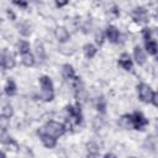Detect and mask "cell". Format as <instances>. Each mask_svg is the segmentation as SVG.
<instances>
[{"instance_id":"6da1fadb","label":"cell","mask_w":158,"mask_h":158,"mask_svg":"<svg viewBox=\"0 0 158 158\" xmlns=\"http://www.w3.org/2000/svg\"><path fill=\"white\" fill-rule=\"evenodd\" d=\"M137 94H138V98L142 102H146V104H152L153 106H157L158 102H157V94L156 91L146 83H139L137 85Z\"/></svg>"},{"instance_id":"7a4b0ae2","label":"cell","mask_w":158,"mask_h":158,"mask_svg":"<svg viewBox=\"0 0 158 158\" xmlns=\"http://www.w3.org/2000/svg\"><path fill=\"white\" fill-rule=\"evenodd\" d=\"M40 81V86H41V94L40 98L43 101H52L54 99V86H53V81L51 80V78L48 75H42L38 79Z\"/></svg>"},{"instance_id":"3957f363","label":"cell","mask_w":158,"mask_h":158,"mask_svg":"<svg viewBox=\"0 0 158 158\" xmlns=\"http://www.w3.org/2000/svg\"><path fill=\"white\" fill-rule=\"evenodd\" d=\"M41 130L44 131L46 133L56 137V138H59L60 136H63L67 132L64 123H60V122H57V121H53V120L47 121Z\"/></svg>"},{"instance_id":"277c9868","label":"cell","mask_w":158,"mask_h":158,"mask_svg":"<svg viewBox=\"0 0 158 158\" xmlns=\"http://www.w3.org/2000/svg\"><path fill=\"white\" fill-rule=\"evenodd\" d=\"M65 112H67V120H69L73 125H81L83 122V114H81V109H80V104L77 102L75 106L73 105H67L64 107Z\"/></svg>"},{"instance_id":"5b68a950","label":"cell","mask_w":158,"mask_h":158,"mask_svg":"<svg viewBox=\"0 0 158 158\" xmlns=\"http://www.w3.org/2000/svg\"><path fill=\"white\" fill-rule=\"evenodd\" d=\"M130 115H131V125H132L133 130L142 131L146 126H148L149 121H148V118H146V116L141 111H135Z\"/></svg>"},{"instance_id":"8992f818","label":"cell","mask_w":158,"mask_h":158,"mask_svg":"<svg viewBox=\"0 0 158 158\" xmlns=\"http://www.w3.org/2000/svg\"><path fill=\"white\" fill-rule=\"evenodd\" d=\"M131 17L133 20V22L138 23V25H144L148 22V11L143 7V6H137L132 10L131 12Z\"/></svg>"},{"instance_id":"52a82bcc","label":"cell","mask_w":158,"mask_h":158,"mask_svg":"<svg viewBox=\"0 0 158 158\" xmlns=\"http://www.w3.org/2000/svg\"><path fill=\"white\" fill-rule=\"evenodd\" d=\"M104 33H105V38L109 40V42H111V43H118L120 42L121 33H120V31L116 26L109 25L106 27V30L104 31Z\"/></svg>"},{"instance_id":"ba28073f","label":"cell","mask_w":158,"mask_h":158,"mask_svg":"<svg viewBox=\"0 0 158 158\" xmlns=\"http://www.w3.org/2000/svg\"><path fill=\"white\" fill-rule=\"evenodd\" d=\"M37 135H38V137H40V139H41V142H42V144H43L46 148L52 149V148L56 147V144H57V138H56V137H53V136L46 133V132L42 131L41 128L37 131Z\"/></svg>"},{"instance_id":"9c48e42d","label":"cell","mask_w":158,"mask_h":158,"mask_svg":"<svg viewBox=\"0 0 158 158\" xmlns=\"http://www.w3.org/2000/svg\"><path fill=\"white\" fill-rule=\"evenodd\" d=\"M54 36L59 43H67L70 40V33L64 26H58L54 30Z\"/></svg>"},{"instance_id":"30bf717a","label":"cell","mask_w":158,"mask_h":158,"mask_svg":"<svg viewBox=\"0 0 158 158\" xmlns=\"http://www.w3.org/2000/svg\"><path fill=\"white\" fill-rule=\"evenodd\" d=\"M118 65L125 69L126 72H132L133 69V60L131 59L130 54L128 53H122L118 58Z\"/></svg>"},{"instance_id":"8fae6325","label":"cell","mask_w":158,"mask_h":158,"mask_svg":"<svg viewBox=\"0 0 158 158\" xmlns=\"http://www.w3.org/2000/svg\"><path fill=\"white\" fill-rule=\"evenodd\" d=\"M133 59L138 65H144V63L147 60L146 52L139 46H135V48H133Z\"/></svg>"},{"instance_id":"7c38bea8","label":"cell","mask_w":158,"mask_h":158,"mask_svg":"<svg viewBox=\"0 0 158 158\" xmlns=\"http://www.w3.org/2000/svg\"><path fill=\"white\" fill-rule=\"evenodd\" d=\"M62 77L67 81H72L75 78V70H74V68H73L72 64L65 63V64L62 65Z\"/></svg>"},{"instance_id":"4fadbf2b","label":"cell","mask_w":158,"mask_h":158,"mask_svg":"<svg viewBox=\"0 0 158 158\" xmlns=\"http://www.w3.org/2000/svg\"><path fill=\"white\" fill-rule=\"evenodd\" d=\"M144 48H146V52H147L149 56L156 57L157 53H158V46H157V42H156L154 38L144 41Z\"/></svg>"},{"instance_id":"5bb4252c","label":"cell","mask_w":158,"mask_h":158,"mask_svg":"<svg viewBox=\"0 0 158 158\" xmlns=\"http://www.w3.org/2000/svg\"><path fill=\"white\" fill-rule=\"evenodd\" d=\"M83 53H84L85 58L91 59V58H94V57L96 56V53H98V47L94 46L93 43H85V44L83 46Z\"/></svg>"},{"instance_id":"9a60e30c","label":"cell","mask_w":158,"mask_h":158,"mask_svg":"<svg viewBox=\"0 0 158 158\" xmlns=\"http://www.w3.org/2000/svg\"><path fill=\"white\" fill-rule=\"evenodd\" d=\"M85 147H86V154H88L89 157H98V156H99V153H100V147H99V144H98L96 142L90 141V142L86 143Z\"/></svg>"},{"instance_id":"2e32d148","label":"cell","mask_w":158,"mask_h":158,"mask_svg":"<svg viewBox=\"0 0 158 158\" xmlns=\"http://www.w3.org/2000/svg\"><path fill=\"white\" fill-rule=\"evenodd\" d=\"M17 31L21 36L23 37H28L31 33H32V30H31V25L26 21H22L20 23H17Z\"/></svg>"},{"instance_id":"e0dca14e","label":"cell","mask_w":158,"mask_h":158,"mask_svg":"<svg viewBox=\"0 0 158 158\" xmlns=\"http://www.w3.org/2000/svg\"><path fill=\"white\" fill-rule=\"evenodd\" d=\"M4 91L7 96H14L16 93H17V86H16V83L12 80V79H7L6 80V84L4 86Z\"/></svg>"},{"instance_id":"ac0fdd59","label":"cell","mask_w":158,"mask_h":158,"mask_svg":"<svg viewBox=\"0 0 158 158\" xmlns=\"http://www.w3.org/2000/svg\"><path fill=\"white\" fill-rule=\"evenodd\" d=\"M0 143L1 144H5V146H15V147H17V142L6 131H2L0 133Z\"/></svg>"},{"instance_id":"d6986e66","label":"cell","mask_w":158,"mask_h":158,"mask_svg":"<svg viewBox=\"0 0 158 158\" xmlns=\"http://www.w3.org/2000/svg\"><path fill=\"white\" fill-rule=\"evenodd\" d=\"M21 62L26 67H33L36 63V58L31 52H27V53L21 54Z\"/></svg>"},{"instance_id":"ffe728a7","label":"cell","mask_w":158,"mask_h":158,"mask_svg":"<svg viewBox=\"0 0 158 158\" xmlns=\"http://www.w3.org/2000/svg\"><path fill=\"white\" fill-rule=\"evenodd\" d=\"M117 123H118V126L122 127V128H126V130L132 128V125H131V115H130V114L122 115V116L118 118Z\"/></svg>"},{"instance_id":"44dd1931","label":"cell","mask_w":158,"mask_h":158,"mask_svg":"<svg viewBox=\"0 0 158 158\" xmlns=\"http://www.w3.org/2000/svg\"><path fill=\"white\" fill-rule=\"evenodd\" d=\"M35 51H36V56H37V58L41 60V62H44V59H46V51H44V47H43V44L41 43V42H36V44H35Z\"/></svg>"},{"instance_id":"7402d4cb","label":"cell","mask_w":158,"mask_h":158,"mask_svg":"<svg viewBox=\"0 0 158 158\" xmlns=\"http://www.w3.org/2000/svg\"><path fill=\"white\" fill-rule=\"evenodd\" d=\"M16 47H17V52H19L20 54H23V53L30 52V48H31L30 43H28L27 41H25V40H20V41L17 42Z\"/></svg>"},{"instance_id":"603a6c76","label":"cell","mask_w":158,"mask_h":158,"mask_svg":"<svg viewBox=\"0 0 158 158\" xmlns=\"http://www.w3.org/2000/svg\"><path fill=\"white\" fill-rule=\"evenodd\" d=\"M15 65H16L15 57H14L11 53H6V57H5V70L12 69Z\"/></svg>"},{"instance_id":"cb8c5ba5","label":"cell","mask_w":158,"mask_h":158,"mask_svg":"<svg viewBox=\"0 0 158 158\" xmlns=\"http://www.w3.org/2000/svg\"><path fill=\"white\" fill-rule=\"evenodd\" d=\"M91 28H93V21L90 20V19H86L84 22H83V25H81V31H83V33H89L90 31H91Z\"/></svg>"},{"instance_id":"d4e9b609","label":"cell","mask_w":158,"mask_h":158,"mask_svg":"<svg viewBox=\"0 0 158 158\" xmlns=\"http://www.w3.org/2000/svg\"><path fill=\"white\" fill-rule=\"evenodd\" d=\"M105 109H106V101H105V99L101 96L100 99L98 98L96 99V110L99 111V112H105Z\"/></svg>"},{"instance_id":"484cf974","label":"cell","mask_w":158,"mask_h":158,"mask_svg":"<svg viewBox=\"0 0 158 158\" xmlns=\"http://www.w3.org/2000/svg\"><path fill=\"white\" fill-rule=\"evenodd\" d=\"M1 114H2L4 116H6V117L11 118L12 115H14V109H12V106H11L10 104L4 105V107H2V112H1Z\"/></svg>"},{"instance_id":"4316f807","label":"cell","mask_w":158,"mask_h":158,"mask_svg":"<svg viewBox=\"0 0 158 158\" xmlns=\"http://www.w3.org/2000/svg\"><path fill=\"white\" fill-rule=\"evenodd\" d=\"M142 37H143L144 41L154 38V37H153V30L149 28V27H144V28L142 30Z\"/></svg>"},{"instance_id":"83f0119b","label":"cell","mask_w":158,"mask_h":158,"mask_svg":"<svg viewBox=\"0 0 158 158\" xmlns=\"http://www.w3.org/2000/svg\"><path fill=\"white\" fill-rule=\"evenodd\" d=\"M104 41H105V33L102 31H98L95 33V42H96V44L98 46H102Z\"/></svg>"},{"instance_id":"f1b7e54d","label":"cell","mask_w":158,"mask_h":158,"mask_svg":"<svg viewBox=\"0 0 158 158\" xmlns=\"http://www.w3.org/2000/svg\"><path fill=\"white\" fill-rule=\"evenodd\" d=\"M9 123H10V118L6 117V116H4V115L1 114V116H0V128H1L2 131H6Z\"/></svg>"},{"instance_id":"f546056e","label":"cell","mask_w":158,"mask_h":158,"mask_svg":"<svg viewBox=\"0 0 158 158\" xmlns=\"http://www.w3.org/2000/svg\"><path fill=\"white\" fill-rule=\"evenodd\" d=\"M11 1H12V4H15L16 6L25 9V7H27V5H28V1H30V0H11Z\"/></svg>"},{"instance_id":"4dcf8cb0","label":"cell","mask_w":158,"mask_h":158,"mask_svg":"<svg viewBox=\"0 0 158 158\" xmlns=\"http://www.w3.org/2000/svg\"><path fill=\"white\" fill-rule=\"evenodd\" d=\"M144 144H148L149 148H156V138H154V136H149V137H147Z\"/></svg>"},{"instance_id":"1f68e13d","label":"cell","mask_w":158,"mask_h":158,"mask_svg":"<svg viewBox=\"0 0 158 158\" xmlns=\"http://www.w3.org/2000/svg\"><path fill=\"white\" fill-rule=\"evenodd\" d=\"M109 12H110L114 17H118V16H120V9H118V6H117V5H112V6L110 7Z\"/></svg>"},{"instance_id":"d6a6232c","label":"cell","mask_w":158,"mask_h":158,"mask_svg":"<svg viewBox=\"0 0 158 158\" xmlns=\"http://www.w3.org/2000/svg\"><path fill=\"white\" fill-rule=\"evenodd\" d=\"M5 57H6V52L1 51L0 52V70H5Z\"/></svg>"},{"instance_id":"836d02e7","label":"cell","mask_w":158,"mask_h":158,"mask_svg":"<svg viewBox=\"0 0 158 158\" xmlns=\"http://www.w3.org/2000/svg\"><path fill=\"white\" fill-rule=\"evenodd\" d=\"M54 4L57 7H64L65 5L69 4V0H54Z\"/></svg>"},{"instance_id":"e575fe53","label":"cell","mask_w":158,"mask_h":158,"mask_svg":"<svg viewBox=\"0 0 158 158\" xmlns=\"http://www.w3.org/2000/svg\"><path fill=\"white\" fill-rule=\"evenodd\" d=\"M6 14H7V16L10 17V20H15V19H16V15L14 14V11H12L11 9H7V10H6Z\"/></svg>"},{"instance_id":"d590c367","label":"cell","mask_w":158,"mask_h":158,"mask_svg":"<svg viewBox=\"0 0 158 158\" xmlns=\"http://www.w3.org/2000/svg\"><path fill=\"white\" fill-rule=\"evenodd\" d=\"M104 157H116V156H115V154H112V153H106Z\"/></svg>"},{"instance_id":"8d00e7d4","label":"cell","mask_w":158,"mask_h":158,"mask_svg":"<svg viewBox=\"0 0 158 158\" xmlns=\"http://www.w3.org/2000/svg\"><path fill=\"white\" fill-rule=\"evenodd\" d=\"M0 157H6V153L2 152V151H0Z\"/></svg>"}]
</instances>
